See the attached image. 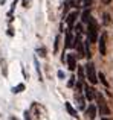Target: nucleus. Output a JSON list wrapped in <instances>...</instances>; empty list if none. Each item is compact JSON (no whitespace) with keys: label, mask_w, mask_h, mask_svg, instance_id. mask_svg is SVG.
I'll use <instances>...</instances> for the list:
<instances>
[{"label":"nucleus","mask_w":113,"mask_h":120,"mask_svg":"<svg viewBox=\"0 0 113 120\" xmlns=\"http://www.w3.org/2000/svg\"><path fill=\"white\" fill-rule=\"evenodd\" d=\"M67 64H69V68H70V70H75V68H77V59H75L73 53H69L67 55Z\"/></svg>","instance_id":"obj_7"},{"label":"nucleus","mask_w":113,"mask_h":120,"mask_svg":"<svg viewBox=\"0 0 113 120\" xmlns=\"http://www.w3.org/2000/svg\"><path fill=\"white\" fill-rule=\"evenodd\" d=\"M105 41H107V34H101V40H99V53H101L102 56L105 55V52H107V49H105Z\"/></svg>","instance_id":"obj_4"},{"label":"nucleus","mask_w":113,"mask_h":120,"mask_svg":"<svg viewBox=\"0 0 113 120\" xmlns=\"http://www.w3.org/2000/svg\"><path fill=\"white\" fill-rule=\"evenodd\" d=\"M90 20H92V17H90V11L86 9V11L83 12V21H84V23H89Z\"/></svg>","instance_id":"obj_11"},{"label":"nucleus","mask_w":113,"mask_h":120,"mask_svg":"<svg viewBox=\"0 0 113 120\" xmlns=\"http://www.w3.org/2000/svg\"><path fill=\"white\" fill-rule=\"evenodd\" d=\"M87 40L90 43H95L98 40V26H96V21L93 18L89 21V26H87Z\"/></svg>","instance_id":"obj_1"},{"label":"nucleus","mask_w":113,"mask_h":120,"mask_svg":"<svg viewBox=\"0 0 113 120\" xmlns=\"http://www.w3.org/2000/svg\"><path fill=\"white\" fill-rule=\"evenodd\" d=\"M23 6H24V8L28 6V0H23Z\"/></svg>","instance_id":"obj_23"},{"label":"nucleus","mask_w":113,"mask_h":120,"mask_svg":"<svg viewBox=\"0 0 113 120\" xmlns=\"http://www.w3.org/2000/svg\"><path fill=\"white\" fill-rule=\"evenodd\" d=\"M24 119H26V120H31V119H29V112H28V111L24 112Z\"/></svg>","instance_id":"obj_22"},{"label":"nucleus","mask_w":113,"mask_h":120,"mask_svg":"<svg viewBox=\"0 0 113 120\" xmlns=\"http://www.w3.org/2000/svg\"><path fill=\"white\" fill-rule=\"evenodd\" d=\"M86 112H87V120H95L96 117V108H95V105H89V108L86 109Z\"/></svg>","instance_id":"obj_6"},{"label":"nucleus","mask_w":113,"mask_h":120,"mask_svg":"<svg viewBox=\"0 0 113 120\" xmlns=\"http://www.w3.org/2000/svg\"><path fill=\"white\" fill-rule=\"evenodd\" d=\"M109 21H110V20H109V14H105L104 15V23H109Z\"/></svg>","instance_id":"obj_21"},{"label":"nucleus","mask_w":113,"mask_h":120,"mask_svg":"<svg viewBox=\"0 0 113 120\" xmlns=\"http://www.w3.org/2000/svg\"><path fill=\"white\" fill-rule=\"evenodd\" d=\"M77 17H78L77 12H70V14L67 15V26H69V29L73 27V23H75V20H77Z\"/></svg>","instance_id":"obj_8"},{"label":"nucleus","mask_w":113,"mask_h":120,"mask_svg":"<svg viewBox=\"0 0 113 120\" xmlns=\"http://www.w3.org/2000/svg\"><path fill=\"white\" fill-rule=\"evenodd\" d=\"M98 102H99V112H101L102 116H110V109H109L107 106V102L104 100V97L101 96V94H98Z\"/></svg>","instance_id":"obj_3"},{"label":"nucleus","mask_w":113,"mask_h":120,"mask_svg":"<svg viewBox=\"0 0 113 120\" xmlns=\"http://www.w3.org/2000/svg\"><path fill=\"white\" fill-rule=\"evenodd\" d=\"M64 105H66V109H67V111H69V114H70V116H73V117H77V111H75V109H73V106H72L70 105V103H69V102H66L64 103Z\"/></svg>","instance_id":"obj_10"},{"label":"nucleus","mask_w":113,"mask_h":120,"mask_svg":"<svg viewBox=\"0 0 113 120\" xmlns=\"http://www.w3.org/2000/svg\"><path fill=\"white\" fill-rule=\"evenodd\" d=\"M23 90H24V85H23V84H18L17 87L12 88V93H21Z\"/></svg>","instance_id":"obj_13"},{"label":"nucleus","mask_w":113,"mask_h":120,"mask_svg":"<svg viewBox=\"0 0 113 120\" xmlns=\"http://www.w3.org/2000/svg\"><path fill=\"white\" fill-rule=\"evenodd\" d=\"M102 2H104V3H105V5H109V3H110V2H112V0H102Z\"/></svg>","instance_id":"obj_24"},{"label":"nucleus","mask_w":113,"mask_h":120,"mask_svg":"<svg viewBox=\"0 0 113 120\" xmlns=\"http://www.w3.org/2000/svg\"><path fill=\"white\" fill-rule=\"evenodd\" d=\"M84 96H86V99H89V102H92V100L95 99V91H93V88L89 87V85H86V87H84Z\"/></svg>","instance_id":"obj_5"},{"label":"nucleus","mask_w":113,"mask_h":120,"mask_svg":"<svg viewBox=\"0 0 113 120\" xmlns=\"http://www.w3.org/2000/svg\"><path fill=\"white\" fill-rule=\"evenodd\" d=\"M37 53H38V55L41 56V58H44V56H46V52H44V49H43V47H41V49H38V50H37Z\"/></svg>","instance_id":"obj_16"},{"label":"nucleus","mask_w":113,"mask_h":120,"mask_svg":"<svg viewBox=\"0 0 113 120\" xmlns=\"http://www.w3.org/2000/svg\"><path fill=\"white\" fill-rule=\"evenodd\" d=\"M67 85H69V87H73V85H75V78H73V76L69 79V84H67Z\"/></svg>","instance_id":"obj_17"},{"label":"nucleus","mask_w":113,"mask_h":120,"mask_svg":"<svg viewBox=\"0 0 113 120\" xmlns=\"http://www.w3.org/2000/svg\"><path fill=\"white\" fill-rule=\"evenodd\" d=\"M78 108L84 109L86 108V103H84V97H78Z\"/></svg>","instance_id":"obj_15"},{"label":"nucleus","mask_w":113,"mask_h":120,"mask_svg":"<svg viewBox=\"0 0 113 120\" xmlns=\"http://www.w3.org/2000/svg\"><path fill=\"white\" fill-rule=\"evenodd\" d=\"M72 29H67V34H66V47H73L75 43H73V38H72V34H70Z\"/></svg>","instance_id":"obj_9"},{"label":"nucleus","mask_w":113,"mask_h":120,"mask_svg":"<svg viewBox=\"0 0 113 120\" xmlns=\"http://www.w3.org/2000/svg\"><path fill=\"white\" fill-rule=\"evenodd\" d=\"M98 78H99V81H101V84L104 85L105 88H109V82H107V79H105L104 73H99V75H98Z\"/></svg>","instance_id":"obj_12"},{"label":"nucleus","mask_w":113,"mask_h":120,"mask_svg":"<svg viewBox=\"0 0 113 120\" xmlns=\"http://www.w3.org/2000/svg\"><path fill=\"white\" fill-rule=\"evenodd\" d=\"M90 3H92V0H84V2H83V6H89Z\"/></svg>","instance_id":"obj_19"},{"label":"nucleus","mask_w":113,"mask_h":120,"mask_svg":"<svg viewBox=\"0 0 113 120\" xmlns=\"http://www.w3.org/2000/svg\"><path fill=\"white\" fill-rule=\"evenodd\" d=\"M84 78H86V76H84V70H83L81 67H78V81L83 82V81H84Z\"/></svg>","instance_id":"obj_14"},{"label":"nucleus","mask_w":113,"mask_h":120,"mask_svg":"<svg viewBox=\"0 0 113 120\" xmlns=\"http://www.w3.org/2000/svg\"><path fill=\"white\" fill-rule=\"evenodd\" d=\"M58 78H60V79H64V73H63V71H61V70H60V71H58Z\"/></svg>","instance_id":"obj_20"},{"label":"nucleus","mask_w":113,"mask_h":120,"mask_svg":"<svg viewBox=\"0 0 113 120\" xmlns=\"http://www.w3.org/2000/svg\"><path fill=\"white\" fill-rule=\"evenodd\" d=\"M86 78L89 79L90 84H93V85L98 82V76H96V71H95V65H93L92 62H89V64L86 65Z\"/></svg>","instance_id":"obj_2"},{"label":"nucleus","mask_w":113,"mask_h":120,"mask_svg":"<svg viewBox=\"0 0 113 120\" xmlns=\"http://www.w3.org/2000/svg\"><path fill=\"white\" fill-rule=\"evenodd\" d=\"M58 41H60V37H56V38H55V46H54V49H55V50L58 49Z\"/></svg>","instance_id":"obj_18"}]
</instances>
